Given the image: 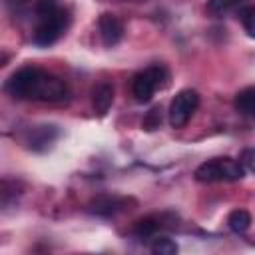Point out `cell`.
I'll list each match as a JSON object with an SVG mask.
<instances>
[{
  "label": "cell",
  "instance_id": "obj_1",
  "mask_svg": "<svg viewBox=\"0 0 255 255\" xmlns=\"http://www.w3.org/2000/svg\"><path fill=\"white\" fill-rule=\"evenodd\" d=\"M6 92L16 100H38L50 104L70 100V88L62 78L34 66L14 72L6 82Z\"/></svg>",
  "mask_w": 255,
  "mask_h": 255
},
{
  "label": "cell",
  "instance_id": "obj_2",
  "mask_svg": "<svg viewBox=\"0 0 255 255\" xmlns=\"http://www.w3.org/2000/svg\"><path fill=\"white\" fill-rule=\"evenodd\" d=\"M195 179L201 183H213V181H237L245 175V167L241 161L233 157H215L209 161H203L195 169Z\"/></svg>",
  "mask_w": 255,
  "mask_h": 255
},
{
  "label": "cell",
  "instance_id": "obj_3",
  "mask_svg": "<svg viewBox=\"0 0 255 255\" xmlns=\"http://www.w3.org/2000/svg\"><path fill=\"white\" fill-rule=\"evenodd\" d=\"M167 80H169V74H167L165 66H161V64H155V66L145 68L143 72H137L131 80V94H133L135 102H139V104L149 102L157 88L167 86Z\"/></svg>",
  "mask_w": 255,
  "mask_h": 255
},
{
  "label": "cell",
  "instance_id": "obj_4",
  "mask_svg": "<svg viewBox=\"0 0 255 255\" xmlns=\"http://www.w3.org/2000/svg\"><path fill=\"white\" fill-rule=\"evenodd\" d=\"M70 24V16L64 8H60L56 14L48 16V18H42L38 20V26L34 30V36H32V42L40 48H46V46H52L54 42H58L62 38V34L66 32Z\"/></svg>",
  "mask_w": 255,
  "mask_h": 255
},
{
  "label": "cell",
  "instance_id": "obj_5",
  "mask_svg": "<svg viewBox=\"0 0 255 255\" xmlns=\"http://www.w3.org/2000/svg\"><path fill=\"white\" fill-rule=\"evenodd\" d=\"M199 106V94L195 90H181L175 94V98L169 104V124L173 128H183L189 118L195 114Z\"/></svg>",
  "mask_w": 255,
  "mask_h": 255
},
{
  "label": "cell",
  "instance_id": "obj_6",
  "mask_svg": "<svg viewBox=\"0 0 255 255\" xmlns=\"http://www.w3.org/2000/svg\"><path fill=\"white\" fill-rule=\"evenodd\" d=\"M98 30H100V38H102L104 46H108V48L120 44V40L124 38V24L112 12H104L98 18Z\"/></svg>",
  "mask_w": 255,
  "mask_h": 255
},
{
  "label": "cell",
  "instance_id": "obj_7",
  "mask_svg": "<svg viewBox=\"0 0 255 255\" xmlns=\"http://www.w3.org/2000/svg\"><path fill=\"white\" fill-rule=\"evenodd\" d=\"M128 203H129V199H126V197L100 195L88 203V211L92 215H98V217H114L120 211H124L128 207Z\"/></svg>",
  "mask_w": 255,
  "mask_h": 255
},
{
  "label": "cell",
  "instance_id": "obj_8",
  "mask_svg": "<svg viewBox=\"0 0 255 255\" xmlns=\"http://www.w3.org/2000/svg\"><path fill=\"white\" fill-rule=\"evenodd\" d=\"M60 135V129L56 126H50V124H44V126H36L30 129L28 137H26V143L30 149L34 151H46Z\"/></svg>",
  "mask_w": 255,
  "mask_h": 255
},
{
  "label": "cell",
  "instance_id": "obj_9",
  "mask_svg": "<svg viewBox=\"0 0 255 255\" xmlns=\"http://www.w3.org/2000/svg\"><path fill=\"white\" fill-rule=\"evenodd\" d=\"M112 102H114V86L112 84L102 82L92 90V106L98 116H106L108 110L112 108Z\"/></svg>",
  "mask_w": 255,
  "mask_h": 255
},
{
  "label": "cell",
  "instance_id": "obj_10",
  "mask_svg": "<svg viewBox=\"0 0 255 255\" xmlns=\"http://www.w3.org/2000/svg\"><path fill=\"white\" fill-rule=\"evenodd\" d=\"M163 217L165 215H149V217H143L139 219L135 225H133V233L137 237H151L155 235L165 223H163Z\"/></svg>",
  "mask_w": 255,
  "mask_h": 255
},
{
  "label": "cell",
  "instance_id": "obj_11",
  "mask_svg": "<svg viewBox=\"0 0 255 255\" xmlns=\"http://www.w3.org/2000/svg\"><path fill=\"white\" fill-rule=\"evenodd\" d=\"M235 110L243 116H255V86H249L235 96Z\"/></svg>",
  "mask_w": 255,
  "mask_h": 255
},
{
  "label": "cell",
  "instance_id": "obj_12",
  "mask_svg": "<svg viewBox=\"0 0 255 255\" xmlns=\"http://www.w3.org/2000/svg\"><path fill=\"white\" fill-rule=\"evenodd\" d=\"M227 225L233 233H245L251 227V215L245 209H233L227 217Z\"/></svg>",
  "mask_w": 255,
  "mask_h": 255
},
{
  "label": "cell",
  "instance_id": "obj_13",
  "mask_svg": "<svg viewBox=\"0 0 255 255\" xmlns=\"http://www.w3.org/2000/svg\"><path fill=\"white\" fill-rule=\"evenodd\" d=\"M243 0H209L207 2V12L215 18H221L233 10H237L241 6Z\"/></svg>",
  "mask_w": 255,
  "mask_h": 255
},
{
  "label": "cell",
  "instance_id": "obj_14",
  "mask_svg": "<svg viewBox=\"0 0 255 255\" xmlns=\"http://www.w3.org/2000/svg\"><path fill=\"white\" fill-rule=\"evenodd\" d=\"M151 253L155 255H175L177 253V243L169 237H155L151 241Z\"/></svg>",
  "mask_w": 255,
  "mask_h": 255
},
{
  "label": "cell",
  "instance_id": "obj_15",
  "mask_svg": "<svg viewBox=\"0 0 255 255\" xmlns=\"http://www.w3.org/2000/svg\"><path fill=\"white\" fill-rule=\"evenodd\" d=\"M239 20L249 38L255 40V6H243L239 10Z\"/></svg>",
  "mask_w": 255,
  "mask_h": 255
},
{
  "label": "cell",
  "instance_id": "obj_16",
  "mask_svg": "<svg viewBox=\"0 0 255 255\" xmlns=\"http://www.w3.org/2000/svg\"><path fill=\"white\" fill-rule=\"evenodd\" d=\"M62 6L58 4V0H36V6H34V12L38 16V20L42 18H48L52 14H56Z\"/></svg>",
  "mask_w": 255,
  "mask_h": 255
},
{
  "label": "cell",
  "instance_id": "obj_17",
  "mask_svg": "<svg viewBox=\"0 0 255 255\" xmlns=\"http://www.w3.org/2000/svg\"><path fill=\"white\" fill-rule=\"evenodd\" d=\"M161 126V108L159 106H153L145 116H143V122H141V128L145 131H153Z\"/></svg>",
  "mask_w": 255,
  "mask_h": 255
},
{
  "label": "cell",
  "instance_id": "obj_18",
  "mask_svg": "<svg viewBox=\"0 0 255 255\" xmlns=\"http://www.w3.org/2000/svg\"><path fill=\"white\" fill-rule=\"evenodd\" d=\"M239 161H241V165H243L247 171H255V147H247V149H243Z\"/></svg>",
  "mask_w": 255,
  "mask_h": 255
},
{
  "label": "cell",
  "instance_id": "obj_19",
  "mask_svg": "<svg viewBox=\"0 0 255 255\" xmlns=\"http://www.w3.org/2000/svg\"><path fill=\"white\" fill-rule=\"evenodd\" d=\"M14 2H18V4H24V2H28V0H14Z\"/></svg>",
  "mask_w": 255,
  "mask_h": 255
}]
</instances>
